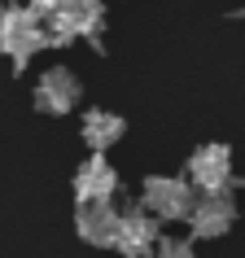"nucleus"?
<instances>
[{"instance_id": "9b49d317", "label": "nucleus", "mask_w": 245, "mask_h": 258, "mask_svg": "<svg viewBox=\"0 0 245 258\" xmlns=\"http://www.w3.org/2000/svg\"><path fill=\"white\" fill-rule=\"evenodd\" d=\"M31 14H35V22H40L44 31V48H70L75 40V31L66 27V18H62V0H27Z\"/></svg>"}, {"instance_id": "39448f33", "label": "nucleus", "mask_w": 245, "mask_h": 258, "mask_svg": "<svg viewBox=\"0 0 245 258\" xmlns=\"http://www.w3.org/2000/svg\"><path fill=\"white\" fill-rule=\"evenodd\" d=\"M31 101H35V109H40V114H48V118H62V114H70V109L83 101V83L75 79V70L53 66V70H44L40 79H35V92H31Z\"/></svg>"}, {"instance_id": "ddd939ff", "label": "nucleus", "mask_w": 245, "mask_h": 258, "mask_svg": "<svg viewBox=\"0 0 245 258\" xmlns=\"http://www.w3.org/2000/svg\"><path fill=\"white\" fill-rule=\"evenodd\" d=\"M241 14H245V9H241Z\"/></svg>"}, {"instance_id": "f03ea898", "label": "nucleus", "mask_w": 245, "mask_h": 258, "mask_svg": "<svg viewBox=\"0 0 245 258\" xmlns=\"http://www.w3.org/2000/svg\"><path fill=\"white\" fill-rule=\"evenodd\" d=\"M197 197L202 192L189 175H145V184H140V202L166 223H189L197 210Z\"/></svg>"}, {"instance_id": "f257e3e1", "label": "nucleus", "mask_w": 245, "mask_h": 258, "mask_svg": "<svg viewBox=\"0 0 245 258\" xmlns=\"http://www.w3.org/2000/svg\"><path fill=\"white\" fill-rule=\"evenodd\" d=\"M40 48H44V31L31 14V5H0V53L9 57L14 75H22Z\"/></svg>"}, {"instance_id": "0eeeda50", "label": "nucleus", "mask_w": 245, "mask_h": 258, "mask_svg": "<svg viewBox=\"0 0 245 258\" xmlns=\"http://www.w3.org/2000/svg\"><path fill=\"white\" fill-rule=\"evenodd\" d=\"M70 188H75V202H114L122 188L118 171H114V162H109L105 153H88L79 162V171H75V179H70Z\"/></svg>"}, {"instance_id": "6e6552de", "label": "nucleus", "mask_w": 245, "mask_h": 258, "mask_svg": "<svg viewBox=\"0 0 245 258\" xmlns=\"http://www.w3.org/2000/svg\"><path fill=\"white\" fill-rule=\"evenodd\" d=\"M236 223V197L232 188H219V192H202L197 197V210H193L189 228L197 241H219V236H228V228Z\"/></svg>"}, {"instance_id": "1a4fd4ad", "label": "nucleus", "mask_w": 245, "mask_h": 258, "mask_svg": "<svg viewBox=\"0 0 245 258\" xmlns=\"http://www.w3.org/2000/svg\"><path fill=\"white\" fill-rule=\"evenodd\" d=\"M79 136H83L88 149L105 153V149H114V145L127 136V118L114 114V109H96V105H92L88 114H83V122H79Z\"/></svg>"}, {"instance_id": "20e7f679", "label": "nucleus", "mask_w": 245, "mask_h": 258, "mask_svg": "<svg viewBox=\"0 0 245 258\" xmlns=\"http://www.w3.org/2000/svg\"><path fill=\"white\" fill-rule=\"evenodd\" d=\"M184 175L197 184V192H219L232 188V149L223 140H210V145H197L184 162Z\"/></svg>"}, {"instance_id": "f8f14e48", "label": "nucleus", "mask_w": 245, "mask_h": 258, "mask_svg": "<svg viewBox=\"0 0 245 258\" xmlns=\"http://www.w3.org/2000/svg\"><path fill=\"white\" fill-rule=\"evenodd\" d=\"M153 258H197V254H193V241H184V236H162Z\"/></svg>"}, {"instance_id": "7ed1b4c3", "label": "nucleus", "mask_w": 245, "mask_h": 258, "mask_svg": "<svg viewBox=\"0 0 245 258\" xmlns=\"http://www.w3.org/2000/svg\"><path fill=\"white\" fill-rule=\"evenodd\" d=\"M162 245V228H158V215L149 206H122V223H118V241H114V254L122 258H153Z\"/></svg>"}, {"instance_id": "9d476101", "label": "nucleus", "mask_w": 245, "mask_h": 258, "mask_svg": "<svg viewBox=\"0 0 245 258\" xmlns=\"http://www.w3.org/2000/svg\"><path fill=\"white\" fill-rule=\"evenodd\" d=\"M62 18L75 31V40L101 44L105 35V0H62Z\"/></svg>"}, {"instance_id": "423d86ee", "label": "nucleus", "mask_w": 245, "mask_h": 258, "mask_svg": "<svg viewBox=\"0 0 245 258\" xmlns=\"http://www.w3.org/2000/svg\"><path fill=\"white\" fill-rule=\"evenodd\" d=\"M118 223H122V210L114 202H75V232L92 249H114Z\"/></svg>"}]
</instances>
